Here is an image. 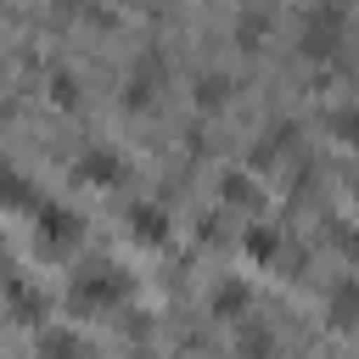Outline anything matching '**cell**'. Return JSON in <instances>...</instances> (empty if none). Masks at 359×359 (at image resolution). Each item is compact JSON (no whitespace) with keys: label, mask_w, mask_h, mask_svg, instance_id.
Returning a JSON list of instances; mask_svg holds the SVG:
<instances>
[{"label":"cell","mask_w":359,"mask_h":359,"mask_svg":"<svg viewBox=\"0 0 359 359\" xmlns=\"http://www.w3.org/2000/svg\"><path fill=\"white\" fill-rule=\"evenodd\" d=\"M123 224H129V241H140V247H168V236H174V219L157 202H135L123 213Z\"/></svg>","instance_id":"obj_5"},{"label":"cell","mask_w":359,"mask_h":359,"mask_svg":"<svg viewBox=\"0 0 359 359\" xmlns=\"http://www.w3.org/2000/svg\"><path fill=\"white\" fill-rule=\"evenodd\" d=\"M264 34H269V17H264V11H241V22H236V45H241V50H258Z\"/></svg>","instance_id":"obj_17"},{"label":"cell","mask_w":359,"mask_h":359,"mask_svg":"<svg viewBox=\"0 0 359 359\" xmlns=\"http://www.w3.org/2000/svg\"><path fill=\"white\" fill-rule=\"evenodd\" d=\"M50 95H56V107H73V79L56 73V79H50Z\"/></svg>","instance_id":"obj_18"},{"label":"cell","mask_w":359,"mask_h":359,"mask_svg":"<svg viewBox=\"0 0 359 359\" xmlns=\"http://www.w3.org/2000/svg\"><path fill=\"white\" fill-rule=\"evenodd\" d=\"M34 353L39 359H90V342L79 331H67V325H50V331H39Z\"/></svg>","instance_id":"obj_9"},{"label":"cell","mask_w":359,"mask_h":359,"mask_svg":"<svg viewBox=\"0 0 359 359\" xmlns=\"http://www.w3.org/2000/svg\"><path fill=\"white\" fill-rule=\"evenodd\" d=\"M0 208H6V213L34 208V185H28V174H22L17 163H6V157H0Z\"/></svg>","instance_id":"obj_10"},{"label":"cell","mask_w":359,"mask_h":359,"mask_svg":"<svg viewBox=\"0 0 359 359\" xmlns=\"http://www.w3.org/2000/svg\"><path fill=\"white\" fill-rule=\"evenodd\" d=\"M230 73H196V90H191V101H196V112H219V107H230Z\"/></svg>","instance_id":"obj_11"},{"label":"cell","mask_w":359,"mask_h":359,"mask_svg":"<svg viewBox=\"0 0 359 359\" xmlns=\"http://www.w3.org/2000/svg\"><path fill=\"white\" fill-rule=\"evenodd\" d=\"M325 129H331V140H342V146H353V151H359V101H342V107H331Z\"/></svg>","instance_id":"obj_13"},{"label":"cell","mask_w":359,"mask_h":359,"mask_svg":"<svg viewBox=\"0 0 359 359\" xmlns=\"http://www.w3.org/2000/svg\"><path fill=\"white\" fill-rule=\"evenodd\" d=\"M73 174H79L84 185H95V191H112V185H123V180H129V163H123L112 146H90V151L73 163Z\"/></svg>","instance_id":"obj_4"},{"label":"cell","mask_w":359,"mask_h":359,"mask_svg":"<svg viewBox=\"0 0 359 359\" xmlns=\"http://www.w3.org/2000/svg\"><path fill=\"white\" fill-rule=\"evenodd\" d=\"M151 95H157V62H146L140 73H129V90H123V101H129V107H151Z\"/></svg>","instance_id":"obj_16"},{"label":"cell","mask_w":359,"mask_h":359,"mask_svg":"<svg viewBox=\"0 0 359 359\" xmlns=\"http://www.w3.org/2000/svg\"><path fill=\"white\" fill-rule=\"evenodd\" d=\"M342 39H348V6L342 0H314L303 11V22H297V50L325 62V56L342 50Z\"/></svg>","instance_id":"obj_2"},{"label":"cell","mask_w":359,"mask_h":359,"mask_svg":"<svg viewBox=\"0 0 359 359\" xmlns=\"http://www.w3.org/2000/svg\"><path fill=\"white\" fill-rule=\"evenodd\" d=\"M39 247L45 252H67V247H79V236H84V224H79V213L67 208V202H45L39 208Z\"/></svg>","instance_id":"obj_3"},{"label":"cell","mask_w":359,"mask_h":359,"mask_svg":"<svg viewBox=\"0 0 359 359\" xmlns=\"http://www.w3.org/2000/svg\"><path fill=\"white\" fill-rule=\"evenodd\" d=\"M353 196H359V163H353Z\"/></svg>","instance_id":"obj_20"},{"label":"cell","mask_w":359,"mask_h":359,"mask_svg":"<svg viewBox=\"0 0 359 359\" xmlns=\"http://www.w3.org/2000/svg\"><path fill=\"white\" fill-rule=\"evenodd\" d=\"M219 202L252 208V202H258V185H252V174H241V168H236V174H224V180H219Z\"/></svg>","instance_id":"obj_15"},{"label":"cell","mask_w":359,"mask_h":359,"mask_svg":"<svg viewBox=\"0 0 359 359\" xmlns=\"http://www.w3.org/2000/svg\"><path fill=\"white\" fill-rule=\"evenodd\" d=\"M208 303H213V314H219V320H247V314H252V286L230 275V280H219V286H213V297H208Z\"/></svg>","instance_id":"obj_8"},{"label":"cell","mask_w":359,"mask_h":359,"mask_svg":"<svg viewBox=\"0 0 359 359\" xmlns=\"http://www.w3.org/2000/svg\"><path fill=\"white\" fill-rule=\"evenodd\" d=\"M129 292H135V280L118 269V264H84L79 275H73V286H67V303L73 309H90V314H101V309H118V303H129Z\"/></svg>","instance_id":"obj_1"},{"label":"cell","mask_w":359,"mask_h":359,"mask_svg":"<svg viewBox=\"0 0 359 359\" xmlns=\"http://www.w3.org/2000/svg\"><path fill=\"white\" fill-rule=\"evenodd\" d=\"M241 247H247V258H258V264H275L286 241H280V230H275V224H252Z\"/></svg>","instance_id":"obj_12"},{"label":"cell","mask_w":359,"mask_h":359,"mask_svg":"<svg viewBox=\"0 0 359 359\" xmlns=\"http://www.w3.org/2000/svg\"><path fill=\"white\" fill-rule=\"evenodd\" d=\"M286 146H292V123H275V129H264V140L252 146V163H258V168H264V163H280Z\"/></svg>","instance_id":"obj_14"},{"label":"cell","mask_w":359,"mask_h":359,"mask_svg":"<svg viewBox=\"0 0 359 359\" xmlns=\"http://www.w3.org/2000/svg\"><path fill=\"white\" fill-rule=\"evenodd\" d=\"M325 320H331V331H353L359 325V269H348L325 292Z\"/></svg>","instance_id":"obj_6"},{"label":"cell","mask_w":359,"mask_h":359,"mask_svg":"<svg viewBox=\"0 0 359 359\" xmlns=\"http://www.w3.org/2000/svg\"><path fill=\"white\" fill-rule=\"evenodd\" d=\"M236 359H280V337L264 320H236Z\"/></svg>","instance_id":"obj_7"},{"label":"cell","mask_w":359,"mask_h":359,"mask_svg":"<svg viewBox=\"0 0 359 359\" xmlns=\"http://www.w3.org/2000/svg\"><path fill=\"white\" fill-rule=\"evenodd\" d=\"M342 252H348V264L359 269V236H342Z\"/></svg>","instance_id":"obj_19"}]
</instances>
